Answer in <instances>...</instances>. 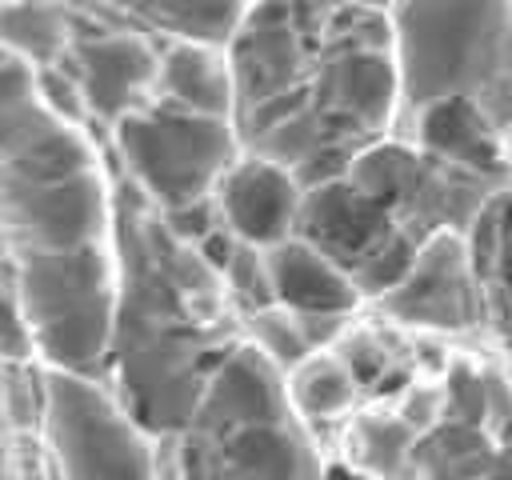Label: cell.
I'll use <instances>...</instances> for the list:
<instances>
[{"label": "cell", "instance_id": "5", "mask_svg": "<svg viewBox=\"0 0 512 480\" xmlns=\"http://www.w3.org/2000/svg\"><path fill=\"white\" fill-rule=\"evenodd\" d=\"M268 264H272L276 304L300 316H352V308L364 300L356 280L300 236L272 248Z\"/></svg>", "mask_w": 512, "mask_h": 480}, {"label": "cell", "instance_id": "3", "mask_svg": "<svg viewBox=\"0 0 512 480\" xmlns=\"http://www.w3.org/2000/svg\"><path fill=\"white\" fill-rule=\"evenodd\" d=\"M304 200L308 188L296 172L268 156L244 152L216 192V216L236 240L272 252L300 232Z\"/></svg>", "mask_w": 512, "mask_h": 480}, {"label": "cell", "instance_id": "4", "mask_svg": "<svg viewBox=\"0 0 512 480\" xmlns=\"http://www.w3.org/2000/svg\"><path fill=\"white\" fill-rule=\"evenodd\" d=\"M156 100L236 124V68L228 48L212 44H160Z\"/></svg>", "mask_w": 512, "mask_h": 480}, {"label": "cell", "instance_id": "6", "mask_svg": "<svg viewBox=\"0 0 512 480\" xmlns=\"http://www.w3.org/2000/svg\"><path fill=\"white\" fill-rule=\"evenodd\" d=\"M360 396V380L336 352H312L300 368L284 376L288 412L304 420H344L352 416Z\"/></svg>", "mask_w": 512, "mask_h": 480}, {"label": "cell", "instance_id": "7", "mask_svg": "<svg viewBox=\"0 0 512 480\" xmlns=\"http://www.w3.org/2000/svg\"><path fill=\"white\" fill-rule=\"evenodd\" d=\"M244 328H248V340L252 348L280 372L288 376L292 368H300L308 356H312V344L300 328V316L284 304H272V308H260L252 316H244Z\"/></svg>", "mask_w": 512, "mask_h": 480}, {"label": "cell", "instance_id": "2", "mask_svg": "<svg viewBox=\"0 0 512 480\" xmlns=\"http://www.w3.org/2000/svg\"><path fill=\"white\" fill-rule=\"evenodd\" d=\"M112 136L128 176L164 220L212 208L224 176L244 156V140L232 120L196 116L164 100L120 120Z\"/></svg>", "mask_w": 512, "mask_h": 480}, {"label": "cell", "instance_id": "1", "mask_svg": "<svg viewBox=\"0 0 512 480\" xmlns=\"http://www.w3.org/2000/svg\"><path fill=\"white\" fill-rule=\"evenodd\" d=\"M8 264L12 308L28 348L56 372L68 368V308L76 372L104 360L116 328L112 204L104 164L80 124L56 112L28 64L8 56Z\"/></svg>", "mask_w": 512, "mask_h": 480}]
</instances>
